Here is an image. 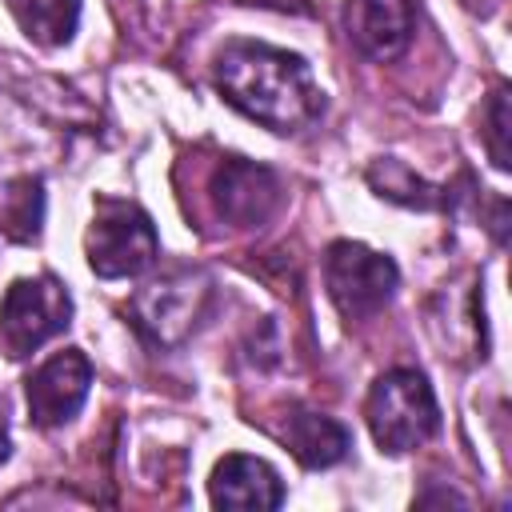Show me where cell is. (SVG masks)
Instances as JSON below:
<instances>
[{
  "label": "cell",
  "mask_w": 512,
  "mask_h": 512,
  "mask_svg": "<svg viewBox=\"0 0 512 512\" xmlns=\"http://www.w3.org/2000/svg\"><path fill=\"white\" fill-rule=\"evenodd\" d=\"M208 496H212L216 508H244V512L280 508L284 504V480L268 460L244 456V452H228L212 468Z\"/></svg>",
  "instance_id": "cell-10"
},
{
  "label": "cell",
  "mask_w": 512,
  "mask_h": 512,
  "mask_svg": "<svg viewBox=\"0 0 512 512\" xmlns=\"http://www.w3.org/2000/svg\"><path fill=\"white\" fill-rule=\"evenodd\" d=\"M508 124H512L508 88L496 84L492 96H488V108H484V148H488V156H492V164H496L500 172L512 168V148H508V132H512V128H508Z\"/></svg>",
  "instance_id": "cell-15"
},
{
  "label": "cell",
  "mask_w": 512,
  "mask_h": 512,
  "mask_svg": "<svg viewBox=\"0 0 512 512\" xmlns=\"http://www.w3.org/2000/svg\"><path fill=\"white\" fill-rule=\"evenodd\" d=\"M368 188L380 196V200H392V204H404V208H436L444 204V192L432 188L424 176H416L404 160L396 156H380L368 164Z\"/></svg>",
  "instance_id": "cell-13"
},
{
  "label": "cell",
  "mask_w": 512,
  "mask_h": 512,
  "mask_svg": "<svg viewBox=\"0 0 512 512\" xmlns=\"http://www.w3.org/2000/svg\"><path fill=\"white\" fill-rule=\"evenodd\" d=\"M8 452H12V444H8V424H4V408H0V464L8 460Z\"/></svg>",
  "instance_id": "cell-17"
},
{
  "label": "cell",
  "mask_w": 512,
  "mask_h": 512,
  "mask_svg": "<svg viewBox=\"0 0 512 512\" xmlns=\"http://www.w3.org/2000/svg\"><path fill=\"white\" fill-rule=\"evenodd\" d=\"M84 252H88V268L96 276L120 280V276L144 272L160 256V240H156V228L140 204L104 196L96 204L92 224H88Z\"/></svg>",
  "instance_id": "cell-4"
},
{
  "label": "cell",
  "mask_w": 512,
  "mask_h": 512,
  "mask_svg": "<svg viewBox=\"0 0 512 512\" xmlns=\"http://www.w3.org/2000/svg\"><path fill=\"white\" fill-rule=\"evenodd\" d=\"M364 420H368V432L380 444V452L400 456L436 436L440 408H436V396H432V384L424 380V372L392 368V372L376 376V384L368 388Z\"/></svg>",
  "instance_id": "cell-2"
},
{
  "label": "cell",
  "mask_w": 512,
  "mask_h": 512,
  "mask_svg": "<svg viewBox=\"0 0 512 512\" xmlns=\"http://www.w3.org/2000/svg\"><path fill=\"white\" fill-rule=\"evenodd\" d=\"M208 308H212V276L200 268H176L144 284L132 296L128 316L152 348H176L204 324Z\"/></svg>",
  "instance_id": "cell-3"
},
{
  "label": "cell",
  "mask_w": 512,
  "mask_h": 512,
  "mask_svg": "<svg viewBox=\"0 0 512 512\" xmlns=\"http://www.w3.org/2000/svg\"><path fill=\"white\" fill-rule=\"evenodd\" d=\"M212 80L236 112H244L248 120L280 136L312 128L324 112V92L312 68L296 52H284L272 44L228 40L216 52Z\"/></svg>",
  "instance_id": "cell-1"
},
{
  "label": "cell",
  "mask_w": 512,
  "mask_h": 512,
  "mask_svg": "<svg viewBox=\"0 0 512 512\" xmlns=\"http://www.w3.org/2000/svg\"><path fill=\"white\" fill-rule=\"evenodd\" d=\"M8 12L40 48L68 44L80 24V0H8Z\"/></svg>",
  "instance_id": "cell-12"
},
{
  "label": "cell",
  "mask_w": 512,
  "mask_h": 512,
  "mask_svg": "<svg viewBox=\"0 0 512 512\" xmlns=\"http://www.w3.org/2000/svg\"><path fill=\"white\" fill-rule=\"evenodd\" d=\"M232 4H248V8H272V12H296V16H312L308 0H232Z\"/></svg>",
  "instance_id": "cell-16"
},
{
  "label": "cell",
  "mask_w": 512,
  "mask_h": 512,
  "mask_svg": "<svg viewBox=\"0 0 512 512\" xmlns=\"http://www.w3.org/2000/svg\"><path fill=\"white\" fill-rule=\"evenodd\" d=\"M280 436L304 468H332L352 448V436L340 420H332L324 412H308V408H292Z\"/></svg>",
  "instance_id": "cell-11"
},
{
  "label": "cell",
  "mask_w": 512,
  "mask_h": 512,
  "mask_svg": "<svg viewBox=\"0 0 512 512\" xmlns=\"http://www.w3.org/2000/svg\"><path fill=\"white\" fill-rule=\"evenodd\" d=\"M68 324H72V296L56 276H24L8 284L0 300V344L12 360L32 356Z\"/></svg>",
  "instance_id": "cell-5"
},
{
  "label": "cell",
  "mask_w": 512,
  "mask_h": 512,
  "mask_svg": "<svg viewBox=\"0 0 512 512\" xmlns=\"http://www.w3.org/2000/svg\"><path fill=\"white\" fill-rule=\"evenodd\" d=\"M0 228L16 244H32L44 228V184L36 176H16L8 180L0 196Z\"/></svg>",
  "instance_id": "cell-14"
},
{
  "label": "cell",
  "mask_w": 512,
  "mask_h": 512,
  "mask_svg": "<svg viewBox=\"0 0 512 512\" xmlns=\"http://www.w3.org/2000/svg\"><path fill=\"white\" fill-rule=\"evenodd\" d=\"M92 388V364L80 348H64L28 376V420L36 428L68 424Z\"/></svg>",
  "instance_id": "cell-8"
},
{
  "label": "cell",
  "mask_w": 512,
  "mask_h": 512,
  "mask_svg": "<svg viewBox=\"0 0 512 512\" xmlns=\"http://www.w3.org/2000/svg\"><path fill=\"white\" fill-rule=\"evenodd\" d=\"M212 208L232 228H260L280 208V176L256 160L224 156L208 180Z\"/></svg>",
  "instance_id": "cell-7"
},
{
  "label": "cell",
  "mask_w": 512,
  "mask_h": 512,
  "mask_svg": "<svg viewBox=\"0 0 512 512\" xmlns=\"http://www.w3.org/2000/svg\"><path fill=\"white\" fill-rule=\"evenodd\" d=\"M344 28L348 40L368 60H396L412 32H416V8L412 0H348L344 4Z\"/></svg>",
  "instance_id": "cell-9"
},
{
  "label": "cell",
  "mask_w": 512,
  "mask_h": 512,
  "mask_svg": "<svg viewBox=\"0 0 512 512\" xmlns=\"http://www.w3.org/2000/svg\"><path fill=\"white\" fill-rule=\"evenodd\" d=\"M324 284L344 320H368L392 300L400 272L392 256L360 240H336L324 252Z\"/></svg>",
  "instance_id": "cell-6"
}]
</instances>
